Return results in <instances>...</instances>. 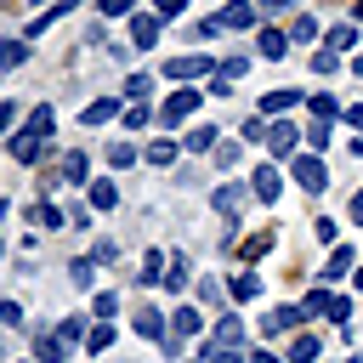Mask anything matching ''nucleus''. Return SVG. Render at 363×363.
Here are the masks:
<instances>
[{"label": "nucleus", "instance_id": "nucleus-1", "mask_svg": "<svg viewBox=\"0 0 363 363\" xmlns=\"http://www.w3.org/2000/svg\"><path fill=\"white\" fill-rule=\"evenodd\" d=\"M51 125H57V113H51V108H34L28 125L11 136V159H17V164H34L40 147H45V136H51Z\"/></svg>", "mask_w": 363, "mask_h": 363}, {"label": "nucleus", "instance_id": "nucleus-2", "mask_svg": "<svg viewBox=\"0 0 363 363\" xmlns=\"http://www.w3.org/2000/svg\"><path fill=\"white\" fill-rule=\"evenodd\" d=\"M74 340H79V318H62L51 335H40V346H34V352H40V363H62Z\"/></svg>", "mask_w": 363, "mask_h": 363}, {"label": "nucleus", "instance_id": "nucleus-3", "mask_svg": "<svg viewBox=\"0 0 363 363\" xmlns=\"http://www.w3.org/2000/svg\"><path fill=\"white\" fill-rule=\"evenodd\" d=\"M221 28H255V6H244V0H233V6H221L210 23H204V34H221Z\"/></svg>", "mask_w": 363, "mask_h": 363}, {"label": "nucleus", "instance_id": "nucleus-4", "mask_svg": "<svg viewBox=\"0 0 363 363\" xmlns=\"http://www.w3.org/2000/svg\"><path fill=\"white\" fill-rule=\"evenodd\" d=\"M289 170H295V182H301L306 193H323V187H329V170H323V159H318V153H301Z\"/></svg>", "mask_w": 363, "mask_h": 363}, {"label": "nucleus", "instance_id": "nucleus-5", "mask_svg": "<svg viewBox=\"0 0 363 363\" xmlns=\"http://www.w3.org/2000/svg\"><path fill=\"white\" fill-rule=\"evenodd\" d=\"M199 329H204V318H199L193 306H182V312H170V335H164V346L176 352V346H182V340H193Z\"/></svg>", "mask_w": 363, "mask_h": 363}, {"label": "nucleus", "instance_id": "nucleus-6", "mask_svg": "<svg viewBox=\"0 0 363 363\" xmlns=\"http://www.w3.org/2000/svg\"><path fill=\"white\" fill-rule=\"evenodd\" d=\"M216 68H221V62H210V57H170V62H164L170 79H199V74H216Z\"/></svg>", "mask_w": 363, "mask_h": 363}, {"label": "nucleus", "instance_id": "nucleus-7", "mask_svg": "<svg viewBox=\"0 0 363 363\" xmlns=\"http://www.w3.org/2000/svg\"><path fill=\"white\" fill-rule=\"evenodd\" d=\"M193 108H199V91H176V96L159 108V119H164V125H182V119H193Z\"/></svg>", "mask_w": 363, "mask_h": 363}, {"label": "nucleus", "instance_id": "nucleus-8", "mask_svg": "<svg viewBox=\"0 0 363 363\" xmlns=\"http://www.w3.org/2000/svg\"><path fill=\"white\" fill-rule=\"evenodd\" d=\"M238 340H244V323H238V318H221V323L210 329V352H233Z\"/></svg>", "mask_w": 363, "mask_h": 363}, {"label": "nucleus", "instance_id": "nucleus-9", "mask_svg": "<svg viewBox=\"0 0 363 363\" xmlns=\"http://www.w3.org/2000/svg\"><path fill=\"white\" fill-rule=\"evenodd\" d=\"M295 136H301V130H295V125H284V119H278V125H272V130H267V147H272V159H284V153H295Z\"/></svg>", "mask_w": 363, "mask_h": 363}, {"label": "nucleus", "instance_id": "nucleus-10", "mask_svg": "<svg viewBox=\"0 0 363 363\" xmlns=\"http://www.w3.org/2000/svg\"><path fill=\"white\" fill-rule=\"evenodd\" d=\"M301 318H306L301 306H278L272 318H261V329H267V335H284V329H301Z\"/></svg>", "mask_w": 363, "mask_h": 363}, {"label": "nucleus", "instance_id": "nucleus-11", "mask_svg": "<svg viewBox=\"0 0 363 363\" xmlns=\"http://www.w3.org/2000/svg\"><path fill=\"white\" fill-rule=\"evenodd\" d=\"M136 335H147V340H164V335H170V323H164V312H153V306H142V312H136Z\"/></svg>", "mask_w": 363, "mask_h": 363}, {"label": "nucleus", "instance_id": "nucleus-12", "mask_svg": "<svg viewBox=\"0 0 363 363\" xmlns=\"http://www.w3.org/2000/svg\"><path fill=\"white\" fill-rule=\"evenodd\" d=\"M255 193H261L267 204L284 193V176H278V164H261V170H255Z\"/></svg>", "mask_w": 363, "mask_h": 363}, {"label": "nucleus", "instance_id": "nucleus-13", "mask_svg": "<svg viewBox=\"0 0 363 363\" xmlns=\"http://www.w3.org/2000/svg\"><path fill=\"white\" fill-rule=\"evenodd\" d=\"M153 40H159V17H147V11L130 17V45H153Z\"/></svg>", "mask_w": 363, "mask_h": 363}, {"label": "nucleus", "instance_id": "nucleus-14", "mask_svg": "<svg viewBox=\"0 0 363 363\" xmlns=\"http://www.w3.org/2000/svg\"><path fill=\"white\" fill-rule=\"evenodd\" d=\"M255 51H261V57H272V62H278V57H284V51H289V34H278V28H261V40H255Z\"/></svg>", "mask_w": 363, "mask_h": 363}, {"label": "nucleus", "instance_id": "nucleus-15", "mask_svg": "<svg viewBox=\"0 0 363 363\" xmlns=\"http://www.w3.org/2000/svg\"><path fill=\"white\" fill-rule=\"evenodd\" d=\"M113 113H119V102H113V96H96V102H85V113H79V119H85V125H108Z\"/></svg>", "mask_w": 363, "mask_h": 363}, {"label": "nucleus", "instance_id": "nucleus-16", "mask_svg": "<svg viewBox=\"0 0 363 363\" xmlns=\"http://www.w3.org/2000/svg\"><path fill=\"white\" fill-rule=\"evenodd\" d=\"M216 136H221L216 125H193V130H187V147H193V153H216V147H221Z\"/></svg>", "mask_w": 363, "mask_h": 363}, {"label": "nucleus", "instance_id": "nucleus-17", "mask_svg": "<svg viewBox=\"0 0 363 363\" xmlns=\"http://www.w3.org/2000/svg\"><path fill=\"white\" fill-rule=\"evenodd\" d=\"M187 272H193V261H187V255H170V261H164V284H170L176 295H182V284H187Z\"/></svg>", "mask_w": 363, "mask_h": 363}, {"label": "nucleus", "instance_id": "nucleus-18", "mask_svg": "<svg viewBox=\"0 0 363 363\" xmlns=\"http://www.w3.org/2000/svg\"><path fill=\"white\" fill-rule=\"evenodd\" d=\"M301 102V91H267L261 96V113H284V108H295Z\"/></svg>", "mask_w": 363, "mask_h": 363}, {"label": "nucleus", "instance_id": "nucleus-19", "mask_svg": "<svg viewBox=\"0 0 363 363\" xmlns=\"http://www.w3.org/2000/svg\"><path fill=\"white\" fill-rule=\"evenodd\" d=\"M238 204H244V187H216V210H221L227 221L238 216Z\"/></svg>", "mask_w": 363, "mask_h": 363}, {"label": "nucleus", "instance_id": "nucleus-20", "mask_svg": "<svg viewBox=\"0 0 363 363\" xmlns=\"http://www.w3.org/2000/svg\"><path fill=\"white\" fill-rule=\"evenodd\" d=\"M318 357V335H295L289 340V363H312Z\"/></svg>", "mask_w": 363, "mask_h": 363}, {"label": "nucleus", "instance_id": "nucleus-21", "mask_svg": "<svg viewBox=\"0 0 363 363\" xmlns=\"http://www.w3.org/2000/svg\"><path fill=\"white\" fill-rule=\"evenodd\" d=\"M85 187H91V204H96V210H113V204H119L113 182H85Z\"/></svg>", "mask_w": 363, "mask_h": 363}, {"label": "nucleus", "instance_id": "nucleus-22", "mask_svg": "<svg viewBox=\"0 0 363 363\" xmlns=\"http://www.w3.org/2000/svg\"><path fill=\"white\" fill-rule=\"evenodd\" d=\"M28 221H34V227H62V210H57V204H45V199H40V204H34V210H28Z\"/></svg>", "mask_w": 363, "mask_h": 363}, {"label": "nucleus", "instance_id": "nucleus-23", "mask_svg": "<svg viewBox=\"0 0 363 363\" xmlns=\"http://www.w3.org/2000/svg\"><path fill=\"white\" fill-rule=\"evenodd\" d=\"M85 170H91L85 153H68V159H62V182H79V187H85Z\"/></svg>", "mask_w": 363, "mask_h": 363}, {"label": "nucleus", "instance_id": "nucleus-24", "mask_svg": "<svg viewBox=\"0 0 363 363\" xmlns=\"http://www.w3.org/2000/svg\"><path fill=\"white\" fill-rule=\"evenodd\" d=\"M159 267H164V255H159V250H147V255H142V272H136V278H142V284H159V278H164Z\"/></svg>", "mask_w": 363, "mask_h": 363}, {"label": "nucleus", "instance_id": "nucleus-25", "mask_svg": "<svg viewBox=\"0 0 363 363\" xmlns=\"http://www.w3.org/2000/svg\"><path fill=\"white\" fill-rule=\"evenodd\" d=\"M346 272H352V250H335V255H329V267H323L318 278H346Z\"/></svg>", "mask_w": 363, "mask_h": 363}, {"label": "nucleus", "instance_id": "nucleus-26", "mask_svg": "<svg viewBox=\"0 0 363 363\" xmlns=\"http://www.w3.org/2000/svg\"><path fill=\"white\" fill-rule=\"evenodd\" d=\"M233 295H238V301H255V295H261V278H255V272H238V278H233Z\"/></svg>", "mask_w": 363, "mask_h": 363}, {"label": "nucleus", "instance_id": "nucleus-27", "mask_svg": "<svg viewBox=\"0 0 363 363\" xmlns=\"http://www.w3.org/2000/svg\"><path fill=\"white\" fill-rule=\"evenodd\" d=\"M23 57H28V45H23V40H0V68H17Z\"/></svg>", "mask_w": 363, "mask_h": 363}, {"label": "nucleus", "instance_id": "nucleus-28", "mask_svg": "<svg viewBox=\"0 0 363 363\" xmlns=\"http://www.w3.org/2000/svg\"><path fill=\"white\" fill-rule=\"evenodd\" d=\"M170 159H176V142H170V136H159V142L147 147V164H170Z\"/></svg>", "mask_w": 363, "mask_h": 363}, {"label": "nucleus", "instance_id": "nucleus-29", "mask_svg": "<svg viewBox=\"0 0 363 363\" xmlns=\"http://www.w3.org/2000/svg\"><path fill=\"white\" fill-rule=\"evenodd\" d=\"M352 40H357V28H346V23H340V28H329V51H335V57H340Z\"/></svg>", "mask_w": 363, "mask_h": 363}, {"label": "nucleus", "instance_id": "nucleus-30", "mask_svg": "<svg viewBox=\"0 0 363 363\" xmlns=\"http://www.w3.org/2000/svg\"><path fill=\"white\" fill-rule=\"evenodd\" d=\"M335 113H340V108H335V96H329V91H318V96H312V119H335Z\"/></svg>", "mask_w": 363, "mask_h": 363}, {"label": "nucleus", "instance_id": "nucleus-31", "mask_svg": "<svg viewBox=\"0 0 363 363\" xmlns=\"http://www.w3.org/2000/svg\"><path fill=\"white\" fill-rule=\"evenodd\" d=\"M312 34H318V17H295L289 23V40H312Z\"/></svg>", "mask_w": 363, "mask_h": 363}, {"label": "nucleus", "instance_id": "nucleus-32", "mask_svg": "<svg viewBox=\"0 0 363 363\" xmlns=\"http://www.w3.org/2000/svg\"><path fill=\"white\" fill-rule=\"evenodd\" d=\"M306 142H312V147L323 153V147H329V119H312V130H306Z\"/></svg>", "mask_w": 363, "mask_h": 363}, {"label": "nucleus", "instance_id": "nucleus-33", "mask_svg": "<svg viewBox=\"0 0 363 363\" xmlns=\"http://www.w3.org/2000/svg\"><path fill=\"white\" fill-rule=\"evenodd\" d=\"M130 159H136L130 142H108V164H130Z\"/></svg>", "mask_w": 363, "mask_h": 363}, {"label": "nucleus", "instance_id": "nucleus-34", "mask_svg": "<svg viewBox=\"0 0 363 363\" xmlns=\"http://www.w3.org/2000/svg\"><path fill=\"white\" fill-rule=\"evenodd\" d=\"M108 340H113V329H108V323H96V329L85 335V346H91V352H108Z\"/></svg>", "mask_w": 363, "mask_h": 363}, {"label": "nucleus", "instance_id": "nucleus-35", "mask_svg": "<svg viewBox=\"0 0 363 363\" xmlns=\"http://www.w3.org/2000/svg\"><path fill=\"white\" fill-rule=\"evenodd\" d=\"M147 91H153V79H147V74H136V79H130V85H125V96H130V102H142V96H147Z\"/></svg>", "mask_w": 363, "mask_h": 363}, {"label": "nucleus", "instance_id": "nucleus-36", "mask_svg": "<svg viewBox=\"0 0 363 363\" xmlns=\"http://www.w3.org/2000/svg\"><path fill=\"white\" fill-rule=\"evenodd\" d=\"M68 278H74L79 289H91V278H96V272H91V261H74V267H68Z\"/></svg>", "mask_w": 363, "mask_h": 363}, {"label": "nucleus", "instance_id": "nucleus-37", "mask_svg": "<svg viewBox=\"0 0 363 363\" xmlns=\"http://www.w3.org/2000/svg\"><path fill=\"white\" fill-rule=\"evenodd\" d=\"M312 68H318V74H335V68H340V57H335V51H318V57H312Z\"/></svg>", "mask_w": 363, "mask_h": 363}, {"label": "nucleus", "instance_id": "nucleus-38", "mask_svg": "<svg viewBox=\"0 0 363 363\" xmlns=\"http://www.w3.org/2000/svg\"><path fill=\"white\" fill-rule=\"evenodd\" d=\"M125 125H130V130L147 125V102H130V108H125Z\"/></svg>", "mask_w": 363, "mask_h": 363}, {"label": "nucleus", "instance_id": "nucleus-39", "mask_svg": "<svg viewBox=\"0 0 363 363\" xmlns=\"http://www.w3.org/2000/svg\"><path fill=\"white\" fill-rule=\"evenodd\" d=\"M0 323H23V306L17 301H0Z\"/></svg>", "mask_w": 363, "mask_h": 363}, {"label": "nucleus", "instance_id": "nucleus-40", "mask_svg": "<svg viewBox=\"0 0 363 363\" xmlns=\"http://www.w3.org/2000/svg\"><path fill=\"white\" fill-rule=\"evenodd\" d=\"M17 125V102H0V130H11Z\"/></svg>", "mask_w": 363, "mask_h": 363}, {"label": "nucleus", "instance_id": "nucleus-41", "mask_svg": "<svg viewBox=\"0 0 363 363\" xmlns=\"http://www.w3.org/2000/svg\"><path fill=\"white\" fill-rule=\"evenodd\" d=\"M182 6H187V0H153V11H159V17H176Z\"/></svg>", "mask_w": 363, "mask_h": 363}, {"label": "nucleus", "instance_id": "nucleus-42", "mask_svg": "<svg viewBox=\"0 0 363 363\" xmlns=\"http://www.w3.org/2000/svg\"><path fill=\"white\" fill-rule=\"evenodd\" d=\"M130 6H136V0H102V11H108V17H119V11H130Z\"/></svg>", "mask_w": 363, "mask_h": 363}, {"label": "nucleus", "instance_id": "nucleus-43", "mask_svg": "<svg viewBox=\"0 0 363 363\" xmlns=\"http://www.w3.org/2000/svg\"><path fill=\"white\" fill-rule=\"evenodd\" d=\"M346 125H352V130H363V102H357V108H346Z\"/></svg>", "mask_w": 363, "mask_h": 363}, {"label": "nucleus", "instance_id": "nucleus-44", "mask_svg": "<svg viewBox=\"0 0 363 363\" xmlns=\"http://www.w3.org/2000/svg\"><path fill=\"white\" fill-rule=\"evenodd\" d=\"M250 363H284V357H272V352H250Z\"/></svg>", "mask_w": 363, "mask_h": 363}, {"label": "nucleus", "instance_id": "nucleus-45", "mask_svg": "<svg viewBox=\"0 0 363 363\" xmlns=\"http://www.w3.org/2000/svg\"><path fill=\"white\" fill-rule=\"evenodd\" d=\"M352 216H357V221H363V193H352Z\"/></svg>", "mask_w": 363, "mask_h": 363}, {"label": "nucleus", "instance_id": "nucleus-46", "mask_svg": "<svg viewBox=\"0 0 363 363\" xmlns=\"http://www.w3.org/2000/svg\"><path fill=\"white\" fill-rule=\"evenodd\" d=\"M261 6H267V11H284V6H289V0H261Z\"/></svg>", "mask_w": 363, "mask_h": 363}, {"label": "nucleus", "instance_id": "nucleus-47", "mask_svg": "<svg viewBox=\"0 0 363 363\" xmlns=\"http://www.w3.org/2000/svg\"><path fill=\"white\" fill-rule=\"evenodd\" d=\"M357 23H363V0H357Z\"/></svg>", "mask_w": 363, "mask_h": 363}, {"label": "nucleus", "instance_id": "nucleus-48", "mask_svg": "<svg viewBox=\"0 0 363 363\" xmlns=\"http://www.w3.org/2000/svg\"><path fill=\"white\" fill-rule=\"evenodd\" d=\"M352 68H357V74H363V57H357V62H352Z\"/></svg>", "mask_w": 363, "mask_h": 363}, {"label": "nucleus", "instance_id": "nucleus-49", "mask_svg": "<svg viewBox=\"0 0 363 363\" xmlns=\"http://www.w3.org/2000/svg\"><path fill=\"white\" fill-rule=\"evenodd\" d=\"M357 289H363V272H357Z\"/></svg>", "mask_w": 363, "mask_h": 363}]
</instances>
